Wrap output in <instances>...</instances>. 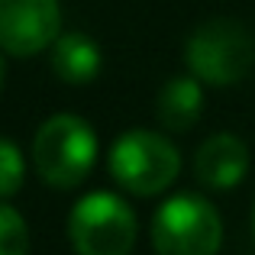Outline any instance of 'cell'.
I'll use <instances>...</instances> for the list:
<instances>
[{
  "mask_svg": "<svg viewBox=\"0 0 255 255\" xmlns=\"http://www.w3.org/2000/svg\"><path fill=\"white\" fill-rule=\"evenodd\" d=\"M97 132L75 113H55L36 129L32 165L36 174L55 191H75L97 165Z\"/></svg>",
  "mask_w": 255,
  "mask_h": 255,
  "instance_id": "obj_1",
  "label": "cell"
},
{
  "mask_svg": "<svg viewBox=\"0 0 255 255\" xmlns=\"http://www.w3.org/2000/svg\"><path fill=\"white\" fill-rule=\"evenodd\" d=\"M110 178L132 197H155L165 194L181 174V152L162 132L126 129L113 139L107 155Z\"/></svg>",
  "mask_w": 255,
  "mask_h": 255,
  "instance_id": "obj_2",
  "label": "cell"
},
{
  "mask_svg": "<svg viewBox=\"0 0 255 255\" xmlns=\"http://www.w3.org/2000/svg\"><path fill=\"white\" fill-rule=\"evenodd\" d=\"M149 236L155 255H217L223 246V220L204 194L181 191L158 204Z\"/></svg>",
  "mask_w": 255,
  "mask_h": 255,
  "instance_id": "obj_3",
  "label": "cell"
},
{
  "mask_svg": "<svg viewBox=\"0 0 255 255\" xmlns=\"http://www.w3.org/2000/svg\"><path fill=\"white\" fill-rule=\"evenodd\" d=\"M184 62L197 81L210 87H233L252 71L255 39L236 19H207L187 36Z\"/></svg>",
  "mask_w": 255,
  "mask_h": 255,
  "instance_id": "obj_4",
  "label": "cell"
},
{
  "mask_svg": "<svg viewBox=\"0 0 255 255\" xmlns=\"http://www.w3.org/2000/svg\"><path fill=\"white\" fill-rule=\"evenodd\" d=\"M139 236L136 210L113 191H91L68 213L75 255H129Z\"/></svg>",
  "mask_w": 255,
  "mask_h": 255,
  "instance_id": "obj_5",
  "label": "cell"
},
{
  "mask_svg": "<svg viewBox=\"0 0 255 255\" xmlns=\"http://www.w3.org/2000/svg\"><path fill=\"white\" fill-rule=\"evenodd\" d=\"M58 0H0V52L29 58L62 36Z\"/></svg>",
  "mask_w": 255,
  "mask_h": 255,
  "instance_id": "obj_6",
  "label": "cell"
},
{
  "mask_svg": "<svg viewBox=\"0 0 255 255\" xmlns=\"http://www.w3.org/2000/svg\"><path fill=\"white\" fill-rule=\"evenodd\" d=\"M249 174V145L233 132L204 139L194 155V178L210 191H233Z\"/></svg>",
  "mask_w": 255,
  "mask_h": 255,
  "instance_id": "obj_7",
  "label": "cell"
},
{
  "mask_svg": "<svg viewBox=\"0 0 255 255\" xmlns=\"http://www.w3.org/2000/svg\"><path fill=\"white\" fill-rule=\"evenodd\" d=\"M52 71L62 84L68 87H84L104 68V58H100V45L94 42L87 32H62L52 45Z\"/></svg>",
  "mask_w": 255,
  "mask_h": 255,
  "instance_id": "obj_8",
  "label": "cell"
},
{
  "mask_svg": "<svg viewBox=\"0 0 255 255\" xmlns=\"http://www.w3.org/2000/svg\"><path fill=\"white\" fill-rule=\"evenodd\" d=\"M204 110V81L194 75H174L155 97V117L168 132H187Z\"/></svg>",
  "mask_w": 255,
  "mask_h": 255,
  "instance_id": "obj_9",
  "label": "cell"
},
{
  "mask_svg": "<svg viewBox=\"0 0 255 255\" xmlns=\"http://www.w3.org/2000/svg\"><path fill=\"white\" fill-rule=\"evenodd\" d=\"M26 181V158L13 139L0 136V200H10L13 194L23 191Z\"/></svg>",
  "mask_w": 255,
  "mask_h": 255,
  "instance_id": "obj_10",
  "label": "cell"
},
{
  "mask_svg": "<svg viewBox=\"0 0 255 255\" xmlns=\"http://www.w3.org/2000/svg\"><path fill=\"white\" fill-rule=\"evenodd\" d=\"M0 255H29V226L6 200H0Z\"/></svg>",
  "mask_w": 255,
  "mask_h": 255,
  "instance_id": "obj_11",
  "label": "cell"
},
{
  "mask_svg": "<svg viewBox=\"0 0 255 255\" xmlns=\"http://www.w3.org/2000/svg\"><path fill=\"white\" fill-rule=\"evenodd\" d=\"M249 226H252V239H255V200H252V217H249Z\"/></svg>",
  "mask_w": 255,
  "mask_h": 255,
  "instance_id": "obj_12",
  "label": "cell"
},
{
  "mask_svg": "<svg viewBox=\"0 0 255 255\" xmlns=\"http://www.w3.org/2000/svg\"><path fill=\"white\" fill-rule=\"evenodd\" d=\"M3 78H6V68H3V58H0V91H3Z\"/></svg>",
  "mask_w": 255,
  "mask_h": 255,
  "instance_id": "obj_13",
  "label": "cell"
}]
</instances>
